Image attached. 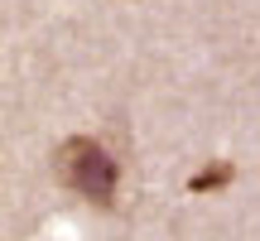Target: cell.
<instances>
[{
    "instance_id": "obj_1",
    "label": "cell",
    "mask_w": 260,
    "mask_h": 241,
    "mask_svg": "<svg viewBox=\"0 0 260 241\" xmlns=\"http://www.w3.org/2000/svg\"><path fill=\"white\" fill-rule=\"evenodd\" d=\"M53 169H58V184L73 188L87 203L106 207L121 193V164H116V155L92 135H68L63 145L53 149Z\"/></svg>"
}]
</instances>
